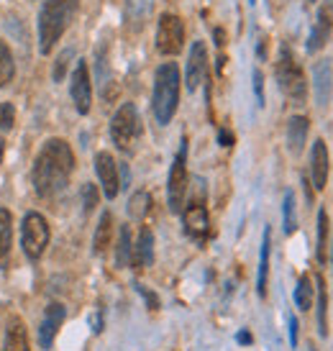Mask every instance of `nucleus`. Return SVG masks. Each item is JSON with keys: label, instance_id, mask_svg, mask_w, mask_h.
<instances>
[{"label": "nucleus", "instance_id": "obj_28", "mask_svg": "<svg viewBox=\"0 0 333 351\" xmlns=\"http://www.w3.org/2000/svg\"><path fill=\"white\" fill-rule=\"evenodd\" d=\"M318 333L328 336V295L323 277H318Z\"/></svg>", "mask_w": 333, "mask_h": 351}, {"label": "nucleus", "instance_id": "obj_26", "mask_svg": "<svg viewBox=\"0 0 333 351\" xmlns=\"http://www.w3.org/2000/svg\"><path fill=\"white\" fill-rule=\"evenodd\" d=\"M282 228L284 234H295L297 231V205H295V193L287 190L284 193V203H282Z\"/></svg>", "mask_w": 333, "mask_h": 351}, {"label": "nucleus", "instance_id": "obj_15", "mask_svg": "<svg viewBox=\"0 0 333 351\" xmlns=\"http://www.w3.org/2000/svg\"><path fill=\"white\" fill-rule=\"evenodd\" d=\"M333 34V13L331 8H321L318 10V16H315V23H313V31H310V36H308V47L305 49L315 54L318 49H323L328 39H331Z\"/></svg>", "mask_w": 333, "mask_h": 351}, {"label": "nucleus", "instance_id": "obj_20", "mask_svg": "<svg viewBox=\"0 0 333 351\" xmlns=\"http://www.w3.org/2000/svg\"><path fill=\"white\" fill-rule=\"evenodd\" d=\"M131 262L136 267H151L154 264V234L149 228H141L134 254H131Z\"/></svg>", "mask_w": 333, "mask_h": 351}, {"label": "nucleus", "instance_id": "obj_36", "mask_svg": "<svg viewBox=\"0 0 333 351\" xmlns=\"http://www.w3.org/2000/svg\"><path fill=\"white\" fill-rule=\"evenodd\" d=\"M221 144H223V147H231V144H234V136H231L228 131H221Z\"/></svg>", "mask_w": 333, "mask_h": 351}, {"label": "nucleus", "instance_id": "obj_30", "mask_svg": "<svg viewBox=\"0 0 333 351\" xmlns=\"http://www.w3.org/2000/svg\"><path fill=\"white\" fill-rule=\"evenodd\" d=\"M325 244H328V213L325 210H318V246H315V254H318V262H325Z\"/></svg>", "mask_w": 333, "mask_h": 351}, {"label": "nucleus", "instance_id": "obj_25", "mask_svg": "<svg viewBox=\"0 0 333 351\" xmlns=\"http://www.w3.org/2000/svg\"><path fill=\"white\" fill-rule=\"evenodd\" d=\"M313 298H315L313 282H310L308 274H303V277L297 280V287H295V302H297L300 311H310V308H313Z\"/></svg>", "mask_w": 333, "mask_h": 351}, {"label": "nucleus", "instance_id": "obj_22", "mask_svg": "<svg viewBox=\"0 0 333 351\" xmlns=\"http://www.w3.org/2000/svg\"><path fill=\"white\" fill-rule=\"evenodd\" d=\"M154 13V0H126V21L134 29H141Z\"/></svg>", "mask_w": 333, "mask_h": 351}, {"label": "nucleus", "instance_id": "obj_16", "mask_svg": "<svg viewBox=\"0 0 333 351\" xmlns=\"http://www.w3.org/2000/svg\"><path fill=\"white\" fill-rule=\"evenodd\" d=\"M310 177H313V187L315 190H323L325 182H328V149H325V141H315L313 152H310Z\"/></svg>", "mask_w": 333, "mask_h": 351}, {"label": "nucleus", "instance_id": "obj_32", "mask_svg": "<svg viewBox=\"0 0 333 351\" xmlns=\"http://www.w3.org/2000/svg\"><path fill=\"white\" fill-rule=\"evenodd\" d=\"M13 126H16V108L13 103H0V128L10 131Z\"/></svg>", "mask_w": 333, "mask_h": 351}, {"label": "nucleus", "instance_id": "obj_29", "mask_svg": "<svg viewBox=\"0 0 333 351\" xmlns=\"http://www.w3.org/2000/svg\"><path fill=\"white\" fill-rule=\"evenodd\" d=\"M149 205H151V197H149V193L138 190V193H134V195H131V200H128V215H131L134 221H141V218L149 213Z\"/></svg>", "mask_w": 333, "mask_h": 351}, {"label": "nucleus", "instance_id": "obj_11", "mask_svg": "<svg viewBox=\"0 0 333 351\" xmlns=\"http://www.w3.org/2000/svg\"><path fill=\"white\" fill-rule=\"evenodd\" d=\"M206 72H208V49L203 41H195L190 47V57H187V69H185L187 90L200 88V82L206 80Z\"/></svg>", "mask_w": 333, "mask_h": 351}, {"label": "nucleus", "instance_id": "obj_12", "mask_svg": "<svg viewBox=\"0 0 333 351\" xmlns=\"http://www.w3.org/2000/svg\"><path fill=\"white\" fill-rule=\"evenodd\" d=\"M95 172H98L100 177V187H103V193H106V197H113L118 195V190H121V180H118V165L116 159H113V154H108V152H100L98 156H95Z\"/></svg>", "mask_w": 333, "mask_h": 351}, {"label": "nucleus", "instance_id": "obj_1", "mask_svg": "<svg viewBox=\"0 0 333 351\" xmlns=\"http://www.w3.org/2000/svg\"><path fill=\"white\" fill-rule=\"evenodd\" d=\"M75 172V154L64 138H49L41 147L34 169H31V180H34V190L39 197H54L67 187L69 177Z\"/></svg>", "mask_w": 333, "mask_h": 351}, {"label": "nucleus", "instance_id": "obj_8", "mask_svg": "<svg viewBox=\"0 0 333 351\" xmlns=\"http://www.w3.org/2000/svg\"><path fill=\"white\" fill-rule=\"evenodd\" d=\"M182 44H185L182 19L175 13H162V19L157 23V51L164 57H175L182 51Z\"/></svg>", "mask_w": 333, "mask_h": 351}, {"label": "nucleus", "instance_id": "obj_6", "mask_svg": "<svg viewBox=\"0 0 333 351\" xmlns=\"http://www.w3.org/2000/svg\"><path fill=\"white\" fill-rule=\"evenodd\" d=\"M21 244L29 259H41V254L47 252L49 246V223L47 218L36 210L23 215V223H21Z\"/></svg>", "mask_w": 333, "mask_h": 351}, {"label": "nucleus", "instance_id": "obj_9", "mask_svg": "<svg viewBox=\"0 0 333 351\" xmlns=\"http://www.w3.org/2000/svg\"><path fill=\"white\" fill-rule=\"evenodd\" d=\"M69 95H72V103L77 108V113L88 116L90 108H92V85H90V69L88 62L79 59L75 72H72V80H69Z\"/></svg>", "mask_w": 333, "mask_h": 351}, {"label": "nucleus", "instance_id": "obj_39", "mask_svg": "<svg viewBox=\"0 0 333 351\" xmlns=\"http://www.w3.org/2000/svg\"><path fill=\"white\" fill-rule=\"evenodd\" d=\"M328 5H331V10H333V0H328Z\"/></svg>", "mask_w": 333, "mask_h": 351}, {"label": "nucleus", "instance_id": "obj_21", "mask_svg": "<svg viewBox=\"0 0 333 351\" xmlns=\"http://www.w3.org/2000/svg\"><path fill=\"white\" fill-rule=\"evenodd\" d=\"M13 249V215L8 208H0V267H8Z\"/></svg>", "mask_w": 333, "mask_h": 351}, {"label": "nucleus", "instance_id": "obj_24", "mask_svg": "<svg viewBox=\"0 0 333 351\" xmlns=\"http://www.w3.org/2000/svg\"><path fill=\"white\" fill-rule=\"evenodd\" d=\"M16 77V59L5 41H0V88H8Z\"/></svg>", "mask_w": 333, "mask_h": 351}, {"label": "nucleus", "instance_id": "obj_40", "mask_svg": "<svg viewBox=\"0 0 333 351\" xmlns=\"http://www.w3.org/2000/svg\"><path fill=\"white\" fill-rule=\"evenodd\" d=\"M249 3H256V0H249Z\"/></svg>", "mask_w": 333, "mask_h": 351}, {"label": "nucleus", "instance_id": "obj_3", "mask_svg": "<svg viewBox=\"0 0 333 351\" xmlns=\"http://www.w3.org/2000/svg\"><path fill=\"white\" fill-rule=\"evenodd\" d=\"M180 106V67L175 62H164L154 75V93H151V110L159 126H166Z\"/></svg>", "mask_w": 333, "mask_h": 351}, {"label": "nucleus", "instance_id": "obj_14", "mask_svg": "<svg viewBox=\"0 0 333 351\" xmlns=\"http://www.w3.org/2000/svg\"><path fill=\"white\" fill-rule=\"evenodd\" d=\"M313 88H315V103H318L321 108H325L328 103H331V95H333V67L328 59L315 62Z\"/></svg>", "mask_w": 333, "mask_h": 351}, {"label": "nucleus", "instance_id": "obj_23", "mask_svg": "<svg viewBox=\"0 0 333 351\" xmlns=\"http://www.w3.org/2000/svg\"><path fill=\"white\" fill-rule=\"evenodd\" d=\"M110 241H113V213L100 215L98 231H95V239H92V246H95V254H106L108 252Z\"/></svg>", "mask_w": 333, "mask_h": 351}, {"label": "nucleus", "instance_id": "obj_5", "mask_svg": "<svg viewBox=\"0 0 333 351\" xmlns=\"http://www.w3.org/2000/svg\"><path fill=\"white\" fill-rule=\"evenodd\" d=\"M141 136V118L134 103H123L116 110V116L110 121V138L121 152L131 154L136 149V141Z\"/></svg>", "mask_w": 333, "mask_h": 351}, {"label": "nucleus", "instance_id": "obj_18", "mask_svg": "<svg viewBox=\"0 0 333 351\" xmlns=\"http://www.w3.org/2000/svg\"><path fill=\"white\" fill-rule=\"evenodd\" d=\"M3 351H31L29 349V333H26V326L21 318H10L8 326H5V343H3Z\"/></svg>", "mask_w": 333, "mask_h": 351}, {"label": "nucleus", "instance_id": "obj_37", "mask_svg": "<svg viewBox=\"0 0 333 351\" xmlns=\"http://www.w3.org/2000/svg\"><path fill=\"white\" fill-rule=\"evenodd\" d=\"M236 339H238V343H249V341H251V336H249L246 331H241L238 336H236Z\"/></svg>", "mask_w": 333, "mask_h": 351}, {"label": "nucleus", "instance_id": "obj_34", "mask_svg": "<svg viewBox=\"0 0 333 351\" xmlns=\"http://www.w3.org/2000/svg\"><path fill=\"white\" fill-rule=\"evenodd\" d=\"M251 80H254V95H256V106L262 108L264 106V75L259 72V69H254V75H251Z\"/></svg>", "mask_w": 333, "mask_h": 351}, {"label": "nucleus", "instance_id": "obj_27", "mask_svg": "<svg viewBox=\"0 0 333 351\" xmlns=\"http://www.w3.org/2000/svg\"><path fill=\"white\" fill-rule=\"evenodd\" d=\"M131 254H134V246H131V228H128V226H121V234H118V249H116L118 267H128V264H131Z\"/></svg>", "mask_w": 333, "mask_h": 351}, {"label": "nucleus", "instance_id": "obj_17", "mask_svg": "<svg viewBox=\"0 0 333 351\" xmlns=\"http://www.w3.org/2000/svg\"><path fill=\"white\" fill-rule=\"evenodd\" d=\"M310 131V121L305 116H293L287 121V149L293 154H300L305 149V138Z\"/></svg>", "mask_w": 333, "mask_h": 351}, {"label": "nucleus", "instance_id": "obj_10", "mask_svg": "<svg viewBox=\"0 0 333 351\" xmlns=\"http://www.w3.org/2000/svg\"><path fill=\"white\" fill-rule=\"evenodd\" d=\"M182 221H185V231L190 239H195V241H203L208 236V208H206V200L197 195L193 197L190 203L182 208Z\"/></svg>", "mask_w": 333, "mask_h": 351}, {"label": "nucleus", "instance_id": "obj_13", "mask_svg": "<svg viewBox=\"0 0 333 351\" xmlns=\"http://www.w3.org/2000/svg\"><path fill=\"white\" fill-rule=\"evenodd\" d=\"M67 318V311H64V305L62 302H49L47 305V313H44V321L39 326V341L44 349H49L54 339H57L59 328H62V323Z\"/></svg>", "mask_w": 333, "mask_h": 351}, {"label": "nucleus", "instance_id": "obj_7", "mask_svg": "<svg viewBox=\"0 0 333 351\" xmlns=\"http://www.w3.org/2000/svg\"><path fill=\"white\" fill-rule=\"evenodd\" d=\"M187 195V141L182 138V147L177 152L172 169H169V185H166V200L172 213H182Z\"/></svg>", "mask_w": 333, "mask_h": 351}, {"label": "nucleus", "instance_id": "obj_2", "mask_svg": "<svg viewBox=\"0 0 333 351\" xmlns=\"http://www.w3.org/2000/svg\"><path fill=\"white\" fill-rule=\"evenodd\" d=\"M79 8V0H47L39 13V49L41 54H51V47L57 44Z\"/></svg>", "mask_w": 333, "mask_h": 351}, {"label": "nucleus", "instance_id": "obj_35", "mask_svg": "<svg viewBox=\"0 0 333 351\" xmlns=\"http://www.w3.org/2000/svg\"><path fill=\"white\" fill-rule=\"evenodd\" d=\"M297 333H300L297 318H290V343H293V346H297Z\"/></svg>", "mask_w": 333, "mask_h": 351}, {"label": "nucleus", "instance_id": "obj_38", "mask_svg": "<svg viewBox=\"0 0 333 351\" xmlns=\"http://www.w3.org/2000/svg\"><path fill=\"white\" fill-rule=\"evenodd\" d=\"M0 162H3V138H0Z\"/></svg>", "mask_w": 333, "mask_h": 351}, {"label": "nucleus", "instance_id": "obj_31", "mask_svg": "<svg viewBox=\"0 0 333 351\" xmlns=\"http://www.w3.org/2000/svg\"><path fill=\"white\" fill-rule=\"evenodd\" d=\"M72 57H75V49H64L57 57V62H54V72H51L54 82H62V80H64V75H67V67H69V59H72Z\"/></svg>", "mask_w": 333, "mask_h": 351}, {"label": "nucleus", "instance_id": "obj_19", "mask_svg": "<svg viewBox=\"0 0 333 351\" xmlns=\"http://www.w3.org/2000/svg\"><path fill=\"white\" fill-rule=\"evenodd\" d=\"M269 252H272V228L267 226L262 236V252H259V274H256V290L267 298V282H269Z\"/></svg>", "mask_w": 333, "mask_h": 351}, {"label": "nucleus", "instance_id": "obj_4", "mask_svg": "<svg viewBox=\"0 0 333 351\" xmlns=\"http://www.w3.org/2000/svg\"><path fill=\"white\" fill-rule=\"evenodd\" d=\"M277 82H280V90H282L287 98L293 103H305L308 98V82H305V72L300 67V62L295 59L293 49L290 47H282L280 49V57H277Z\"/></svg>", "mask_w": 333, "mask_h": 351}, {"label": "nucleus", "instance_id": "obj_33", "mask_svg": "<svg viewBox=\"0 0 333 351\" xmlns=\"http://www.w3.org/2000/svg\"><path fill=\"white\" fill-rule=\"evenodd\" d=\"M98 200H100V195H98V187L92 185V182H88V185L82 187V205H85V210H92L95 205H98Z\"/></svg>", "mask_w": 333, "mask_h": 351}]
</instances>
